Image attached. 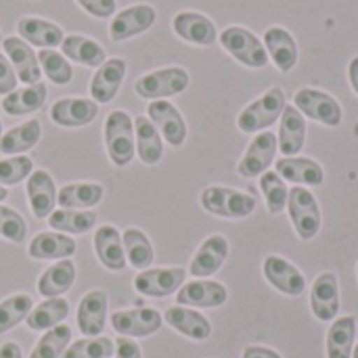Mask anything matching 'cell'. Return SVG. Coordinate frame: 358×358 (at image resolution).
<instances>
[{
  "label": "cell",
  "mask_w": 358,
  "mask_h": 358,
  "mask_svg": "<svg viewBox=\"0 0 358 358\" xmlns=\"http://www.w3.org/2000/svg\"><path fill=\"white\" fill-rule=\"evenodd\" d=\"M0 358H23L19 344H15V342H4V344L0 346Z\"/></svg>",
  "instance_id": "cell-51"
},
{
  "label": "cell",
  "mask_w": 358,
  "mask_h": 358,
  "mask_svg": "<svg viewBox=\"0 0 358 358\" xmlns=\"http://www.w3.org/2000/svg\"><path fill=\"white\" fill-rule=\"evenodd\" d=\"M164 323L193 342H206L212 336V323L201 313L189 306H170L164 313Z\"/></svg>",
  "instance_id": "cell-28"
},
{
  "label": "cell",
  "mask_w": 358,
  "mask_h": 358,
  "mask_svg": "<svg viewBox=\"0 0 358 358\" xmlns=\"http://www.w3.org/2000/svg\"><path fill=\"white\" fill-rule=\"evenodd\" d=\"M115 358H143L141 352V346L136 344V340L132 338H124L120 336L117 342H115Z\"/></svg>",
  "instance_id": "cell-49"
},
{
  "label": "cell",
  "mask_w": 358,
  "mask_h": 358,
  "mask_svg": "<svg viewBox=\"0 0 358 358\" xmlns=\"http://www.w3.org/2000/svg\"><path fill=\"white\" fill-rule=\"evenodd\" d=\"M357 340V317H338L327 331V358H352Z\"/></svg>",
  "instance_id": "cell-37"
},
{
  "label": "cell",
  "mask_w": 358,
  "mask_h": 358,
  "mask_svg": "<svg viewBox=\"0 0 358 358\" xmlns=\"http://www.w3.org/2000/svg\"><path fill=\"white\" fill-rule=\"evenodd\" d=\"M134 143L136 157L145 166H157L164 157V138L147 115L134 117Z\"/></svg>",
  "instance_id": "cell-33"
},
{
  "label": "cell",
  "mask_w": 358,
  "mask_h": 358,
  "mask_svg": "<svg viewBox=\"0 0 358 358\" xmlns=\"http://www.w3.org/2000/svg\"><path fill=\"white\" fill-rule=\"evenodd\" d=\"M348 80L358 96V57H352V61L348 63Z\"/></svg>",
  "instance_id": "cell-52"
},
{
  "label": "cell",
  "mask_w": 358,
  "mask_h": 358,
  "mask_svg": "<svg viewBox=\"0 0 358 358\" xmlns=\"http://www.w3.org/2000/svg\"><path fill=\"white\" fill-rule=\"evenodd\" d=\"M294 107L304 117H310L329 128L340 126L344 120V111H342V105L338 103V99L319 88H308V86L300 88L294 96Z\"/></svg>",
  "instance_id": "cell-7"
},
{
  "label": "cell",
  "mask_w": 358,
  "mask_h": 358,
  "mask_svg": "<svg viewBox=\"0 0 358 358\" xmlns=\"http://www.w3.org/2000/svg\"><path fill=\"white\" fill-rule=\"evenodd\" d=\"M17 73L10 65V61L6 59L4 52H0V96L10 94L17 88Z\"/></svg>",
  "instance_id": "cell-48"
},
{
  "label": "cell",
  "mask_w": 358,
  "mask_h": 358,
  "mask_svg": "<svg viewBox=\"0 0 358 358\" xmlns=\"http://www.w3.org/2000/svg\"><path fill=\"white\" fill-rule=\"evenodd\" d=\"M342 302H340V283H338V275L327 271L321 273L313 287H310V310L317 317V321L329 323L336 321L340 315Z\"/></svg>",
  "instance_id": "cell-16"
},
{
  "label": "cell",
  "mask_w": 358,
  "mask_h": 358,
  "mask_svg": "<svg viewBox=\"0 0 358 358\" xmlns=\"http://www.w3.org/2000/svg\"><path fill=\"white\" fill-rule=\"evenodd\" d=\"M218 42L237 63L250 69H262L268 65V52L262 40L248 27L229 25L218 34Z\"/></svg>",
  "instance_id": "cell-5"
},
{
  "label": "cell",
  "mask_w": 358,
  "mask_h": 358,
  "mask_svg": "<svg viewBox=\"0 0 358 358\" xmlns=\"http://www.w3.org/2000/svg\"><path fill=\"white\" fill-rule=\"evenodd\" d=\"M126 71H128V63L126 59L122 57H107V61L94 69L92 78H90V84H88V90H90V99L99 105H107L111 103L122 84H124V78H126Z\"/></svg>",
  "instance_id": "cell-13"
},
{
  "label": "cell",
  "mask_w": 358,
  "mask_h": 358,
  "mask_svg": "<svg viewBox=\"0 0 358 358\" xmlns=\"http://www.w3.org/2000/svg\"><path fill=\"white\" fill-rule=\"evenodd\" d=\"M109 323L117 336L124 338H149L157 334L164 325V315L155 308H128V310H115L109 317Z\"/></svg>",
  "instance_id": "cell-9"
},
{
  "label": "cell",
  "mask_w": 358,
  "mask_h": 358,
  "mask_svg": "<svg viewBox=\"0 0 358 358\" xmlns=\"http://www.w3.org/2000/svg\"><path fill=\"white\" fill-rule=\"evenodd\" d=\"M306 117L294 107L285 105L281 117H279V134H277V145L279 151L285 157H296L306 143Z\"/></svg>",
  "instance_id": "cell-26"
},
{
  "label": "cell",
  "mask_w": 358,
  "mask_h": 358,
  "mask_svg": "<svg viewBox=\"0 0 358 358\" xmlns=\"http://www.w3.org/2000/svg\"><path fill=\"white\" fill-rule=\"evenodd\" d=\"M78 243L71 235H63L57 231H42L34 235L27 245V256L31 260H67L76 254Z\"/></svg>",
  "instance_id": "cell-27"
},
{
  "label": "cell",
  "mask_w": 358,
  "mask_h": 358,
  "mask_svg": "<svg viewBox=\"0 0 358 358\" xmlns=\"http://www.w3.org/2000/svg\"><path fill=\"white\" fill-rule=\"evenodd\" d=\"M92 245H94L96 260L107 271L120 273L126 268L128 260H126V252H124V243H122V233L113 224H101L94 231Z\"/></svg>",
  "instance_id": "cell-25"
},
{
  "label": "cell",
  "mask_w": 358,
  "mask_h": 358,
  "mask_svg": "<svg viewBox=\"0 0 358 358\" xmlns=\"http://www.w3.org/2000/svg\"><path fill=\"white\" fill-rule=\"evenodd\" d=\"M260 191H262V195L266 199V208L273 216L281 214L287 208L289 189H287L285 180L275 170H266L260 176Z\"/></svg>",
  "instance_id": "cell-43"
},
{
  "label": "cell",
  "mask_w": 358,
  "mask_h": 358,
  "mask_svg": "<svg viewBox=\"0 0 358 358\" xmlns=\"http://www.w3.org/2000/svg\"><path fill=\"white\" fill-rule=\"evenodd\" d=\"M185 279H187V271L180 266L145 268V271H138L132 285H134V292L145 298H168L185 285Z\"/></svg>",
  "instance_id": "cell-10"
},
{
  "label": "cell",
  "mask_w": 358,
  "mask_h": 358,
  "mask_svg": "<svg viewBox=\"0 0 358 358\" xmlns=\"http://www.w3.org/2000/svg\"><path fill=\"white\" fill-rule=\"evenodd\" d=\"M25 193H27V206L34 218L46 220L57 210V185L50 172L46 170H34L29 178L25 180Z\"/></svg>",
  "instance_id": "cell-20"
},
{
  "label": "cell",
  "mask_w": 358,
  "mask_h": 358,
  "mask_svg": "<svg viewBox=\"0 0 358 358\" xmlns=\"http://www.w3.org/2000/svg\"><path fill=\"white\" fill-rule=\"evenodd\" d=\"M191 84V76L180 65H168L143 73L134 82V92L145 101H162L185 92Z\"/></svg>",
  "instance_id": "cell-3"
},
{
  "label": "cell",
  "mask_w": 358,
  "mask_h": 358,
  "mask_svg": "<svg viewBox=\"0 0 358 358\" xmlns=\"http://www.w3.org/2000/svg\"><path fill=\"white\" fill-rule=\"evenodd\" d=\"M103 138H105L107 157L115 168H126L132 164L136 155V143H134V120L128 111L113 109L105 117Z\"/></svg>",
  "instance_id": "cell-1"
},
{
  "label": "cell",
  "mask_w": 358,
  "mask_h": 358,
  "mask_svg": "<svg viewBox=\"0 0 358 358\" xmlns=\"http://www.w3.org/2000/svg\"><path fill=\"white\" fill-rule=\"evenodd\" d=\"M48 227L63 235H84L96 227V214L90 210H67L57 208L48 218Z\"/></svg>",
  "instance_id": "cell-38"
},
{
  "label": "cell",
  "mask_w": 358,
  "mask_h": 358,
  "mask_svg": "<svg viewBox=\"0 0 358 358\" xmlns=\"http://www.w3.org/2000/svg\"><path fill=\"white\" fill-rule=\"evenodd\" d=\"M0 42H2V31H0Z\"/></svg>",
  "instance_id": "cell-56"
},
{
  "label": "cell",
  "mask_w": 358,
  "mask_h": 358,
  "mask_svg": "<svg viewBox=\"0 0 358 358\" xmlns=\"http://www.w3.org/2000/svg\"><path fill=\"white\" fill-rule=\"evenodd\" d=\"M201 208L218 218L224 220H243L248 216H252L256 212V197L231 187H222V185H210L201 191L199 197Z\"/></svg>",
  "instance_id": "cell-2"
},
{
  "label": "cell",
  "mask_w": 358,
  "mask_h": 358,
  "mask_svg": "<svg viewBox=\"0 0 358 358\" xmlns=\"http://www.w3.org/2000/svg\"><path fill=\"white\" fill-rule=\"evenodd\" d=\"M279 151L277 145V134L275 132H260L254 136V141L248 145L243 157L237 164V174L243 178H258L262 176L275 162Z\"/></svg>",
  "instance_id": "cell-11"
},
{
  "label": "cell",
  "mask_w": 358,
  "mask_h": 358,
  "mask_svg": "<svg viewBox=\"0 0 358 358\" xmlns=\"http://www.w3.org/2000/svg\"><path fill=\"white\" fill-rule=\"evenodd\" d=\"M69 315V302L65 298H48L31 308L25 319L29 331H48L61 325Z\"/></svg>",
  "instance_id": "cell-36"
},
{
  "label": "cell",
  "mask_w": 358,
  "mask_h": 358,
  "mask_svg": "<svg viewBox=\"0 0 358 358\" xmlns=\"http://www.w3.org/2000/svg\"><path fill=\"white\" fill-rule=\"evenodd\" d=\"M99 103L86 96H61L50 105L48 117L61 128H82L96 120Z\"/></svg>",
  "instance_id": "cell-14"
},
{
  "label": "cell",
  "mask_w": 358,
  "mask_h": 358,
  "mask_svg": "<svg viewBox=\"0 0 358 358\" xmlns=\"http://www.w3.org/2000/svg\"><path fill=\"white\" fill-rule=\"evenodd\" d=\"M262 44L281 73H289L298 65V59H300L298 42L285 27L281 25L268 27L262 36Z\"/></svg>",
  "instance_id": "cell-24"
},
{
  "label": "cell",
  "mask_w": 358,
  "mask_h": 358,
  "mask_svg": "<svg viewBox=\"0 0 358 358\" xmlns=\"http://www.w3.org/2000/svg\"><path fill=\"white\" fill-rule=\"evenodd\" d=\"M172 31L193 46H212L218 40V29L214 21L197 10L176 13L172 17Z\"/></svg>",
  "instance_id": "cell-17"
},
{
  "label": "cell",
  "mask_w": 358,
  "mask_h": 358,
  "mask_svg": "<svg viewBox=\"0 0 358 358\" xmlns=\"http://www.w3.org/2000/svg\"><path fill=\"white\" fill-rule=\"evenodd\" d=\"M231 252L229 239L224 235H210L195 252V256L191 258L189 264V273L195 279H210L212 275H216L222 264L227 262Z\"/></svg>",
  "instance_id": "cell-21"
},
{
  "label": "cell",
  "mask_w": 358,
  "mask_h": 358,
  "mask_svg": "<svg viewBox=\"0 0 358 358\" xmlns=\"http://www.w3.org/2000/svg\"><path fill=\"white\" fill-rule=\"evenodd\" d=\"M287 105L285 92L281 86H273L268 88L262 96H258L256 101H252L237 117V128L243 134H258L264 132L266 128H271L283 113Z\"/></svg>",
  "instance_id": "cell-4"
},
{
  "label": "cell",
  "mask_w": 358,
  "mask_h": 358,
  "mask_svg": "<svg viewBox=\"0 0 358 358\" xmlns=\"http://www.w3.org/2000/svg\"><path fill=\"white\" fill-rule=\"evenodd\" d=\"M262 273H264V279L268 281V285H273L277 292H281L285 296L296 298L306 292V279L300 273V268L281 256H266V260L262 264Z\"/></svg>",
  "instance_id": "cell-22"
},
{
  "label": "cell",
  "mask_w": 358,
  "mask_h": 358,
  "mask_svg": "<svg viewBox=\"0 0 358 358\" xmlns=\"http://www.w3.org/2000/svg\"><path fill=\"white\" fill-rule=\"evenodd\" d=\"M34 308L29 294H13L0 302V336L15 329L19 323H25L27 315Z\"/></svg>",
  "instance_id": "cell-41"
},
{
  "label": "cell",
  "mask_w": 358,
  "mask_h": 358,
  "mask_svg": "<svg viewBox=\"0 0 358 358\" xmlns=\"http://www.w3.org/2000/svg\"><path fill=\"white\" fill-rule=\"evenodd\" d=\"M241 358H283L277 350L266 346H245Z\"/></svg>",
  "instance_id": "cell-50"
},
{
  "label": "cell",
  "mask_w": 358,
  "mask_h": 358,
  "mask_svg": "<svg viewBox=\"0 0 358 358\" xmlns=\"http://www.w3.org/2000/svg\"><path fill=\"white\" fill-rule=\"evenodd\" d=\"M42 138V124L31 117L19 126H13L0 136V153L2 155H25L34 149Z\"/></svg>",
  "instance_id": "cell-34"
},
{
  "label": "cell",
  "mask_w": 358,
  "mask_h": 358,
  "mask_svg": "<svg viewBox=\"0 0 358 358\" xmlns=\"http://www.w3.org/2000/svg\"><path fill=\"white\" fill-rule=\"evenodd\" d=\"M285 182L292 185H308V187H321L325 182V170L319 162L310 157H281L277 162L275 170Z\"/></svg>",
  "instance_id": "cell-30"
},
{
  "label": "cell",
  "mask_w": 358,
  "mask_h": 358,
  "mask_svg": "<svg viewBox=\"0 0 358 358\" xmlns=\"http://www.w3.org/2000/svg\"><path fill=\"white\" fill-rule=\"evenodd\" d=\"M4 132H2V120H0V136H2Z\"/></svg>",
  "instance_id": "cell-55"
},
{
  "label": "cell",
  "mask_w": 358,
  "mask_h": 358,
  "mask_svg": "<svg viewBox=\"0 0 358 358\" xmlns=\"http://www.w3.org/2000/svg\"><path fill=\"white\" fill-rule=\"evenodd\" d=\"M122 243H124L126 260L132 268H136V271L151 268V264L155 260V250L145 231H141L136 227L126 229L122 233Z\"/></svg>",
  "instance_id": "cell-39"
},
{
  "label": "cell",
  "mask_w": 358,
  "mask_h": 358,
  "mask_svg": "<svg viewBox=\"0 0 358 358\" xmlns=\"http://www.w3.org/2000/svg\"><path fill=\"white\" fill-rule=\"evenodd\" d=\"M157 21L155 6L147 2H138L132 6H126L117 10L109 21V38L113 42H126L132 40L145 31H149Z\"/></svg>",
  "instance_id": "cell-8"
},
{
  "label": "cell",
  "mask_w": 358,
  "mask_h": 358,
  "mask_svg": "<svg viewBox=\"0 0 358 358\" xmlns=\"http://www.w3.org/2000/svg\"><path fill=\"white\" fill-rule=\"evenodd\" d=\"M2 52L10 61V65L17 73V80L21 84H38L42 80L38 52L25 40H21L19 36L2 38Z\"/></svg>",
  "instance_id": "cell-18"
},
{
  "label": "cell",
  "mask_w": 358,
  "mask_h": 358,
  "mask_svg": "<svg viewBox=\"0 0 358 358\" xmlns=\"http://www.w3.org/2000/svg\"><path fill=\"white\" fill-rule=\"evenodd\" d=\"M229 300V289L210 279H195L185 281V285L176 292V304L189 308H220Z\"/></svg>",
  "instance_id": "cell-15"
},
{
  "label": "cell",
  "mask_w": 358,
  "mask_h": 358,
  "mask_svg": "<svg viewBox=\"0 0 358 358\" xmlns=\"http://www.w3.org/2000/svg\"><path fill=\"white\" fill-rule=\"evenodd\" d=\"M46 94H48V88L42 82L23 84V86L15 88L10 94L2 96V111L6 115H10V117L36 113V111H40L44 107Z\"/></svg>",
  "instance_id": "cell-31"
},
{
  "label": "cell",
  "mask_w": 358,
  "mask_h": 358,
  "mask_svg": "<svg viewBox=\"0 0 358 358\" xmlns=\"http://www.w3.org/2000/svg\"><path fill=\"white\" fill-rule=\"evenodd\" d=\"M107 313H109V296L103 289H90L84 294V298L78 304L76 321L78 329L84 338H96L103 336V329L107 325Z\"/></svg>",
  "instance_id": "cell-19"
},
{
  "label": "cell",
  "mask_w": 358,
  "mask_h": 358,
  "mask_svg": "<svg viewBox=\"0 0 358 358\" xmlns=\"http://www.w3.org/2000/svg\"><path fill=\"white\" fill-rule=\"evenodd\" d=\"M17 36L36 48H57L61 46L65 31L55 21L36 15H23L17 19Z\"/></svg>",
  "instance_id": "cell-23"
},
{
  "label": "cell",
  "mask_w": 358,
  "mask_h": 358,
  "mask_svg": "<svg viewBox=\"0 0 358 358\" xmlns=\"http://www.w3.org/2000/svg\"><path fill=\"white\" fill-rule=\"evenodd\" d=\"M0 237L10 243H23L27 237L25 218L17 210L8 208L4 203H0Z\"/></svg>",
  "instance_id": "cell-46"
},
{
  "label": "cell",
  "mask_w": 358,
  "mask_h": 358,
  "mask_svg": "<svg viewBox=\"0 0 358 358\" xmlns=\"http://www.w3.org/2000/svg\"><path fill=\"white\" fill-rule=\"evenodd\" d=\"M352 358H358V344H355V350H352Z\"/></svg>",
  "instance_id": "cell-54"
},
{
  "label": "cell",
  "mask_w": 358,
  "mask_h": 358,
  "mask_svg": "<svg viewBox=\"0 0 358 358\" xmlns=\"http://www.w3.org/2000/svg\"><path fill=\"white\" fill-rule=\"evenodd\" d=\"M38 63H40L42 76H46L50 80V84H55V86H67L73 80L71 61L57 48L38 50Z\"/></svg>",
  "instance_id": "cell-40"
},
{
  "label": "cell",
  "mask_w": 358,
  "mask_h": 358,
  "mask_svg": "<svg viewBox=\"0 0 358 358\" xmlns=\"http://www.w3.org/2000/svg\"><path fill=\"white\" fill-rule=\"evenodd\" d=\"M69 342H71V327L61 323V325L44 331V336L34 346L29 358H63Z\"/></svg>",
  "instance_id": "cell-42"
},
{
  "label": "cell",
  "mask_w": 358,
  "mask_h": 358,
  "mask_svg": "<svg viewBox=\"0 0 358 358\" xmlns=\"http://www.w3.org/2000/svg\"><path fill=\"white\" fill-rule=\"evenodd\" d=\"M76 264L71 258L67 260H57L55 264H50L40 277H38V294L48 300V298H61L63 294H67L73 283H76Z\"/></svg>",
  "instance_id": "cell-32"
},
{
  "label": "cell",
  "mask_w": 358,
  "mask_h": 358,
  "mask_svg": "<svg viewBox=\"0 0 358 358\" xmlns=\"http://www.w3.org/2000/svg\"><path fill=\"white\" fill-rule=\"evenodd\" d=\"M357 275H358V264H357Z\"/></svg>",
  "instance_id": "cell-57"
},
{
  "label": "cell",
  "mask_w": 358,
  "mask_h": 358,
  "mask_svg": "<svg viewBox=\"0 0 358 358\" xmlns=\"http://www.w3.org/2000/svg\"><path fill=\"white\" fill-rule=\"evenodd\" d=\"M6 197H8V189L0 185V203H2V201H4Z\"/></svg>",
  "instance_id": "cell-53"
},
{
  "label": "cell",
  "mask_w": 358,
  "mask_h": 358,
  "mask_svg": "<svg viewBox=\"0 0 358 358\" xmlns=\"http://www.w3.org/2000/svg\"><path fill=\"white\" fill-rule=\"evenodd\" d=\"M145 115L151 120V124L157 128V132L162 134V138L168 145L180 147L187 141V134H189L187 122H185L182 113L178 111V107L174 103H170L168 99L149 101Z\"/></svg>",
  "instance_id": "cell-12"
},
{
  "label": "cell",
  "mask_w": 358,
  "mask_h": 358,
  "mask_svg": "<svg viewBox=\"0 0 358 358\" xmlns=\"http://www.w3.org/2000/svg\"><path fill=\"white\" fill-rule=\"evenodd\" d=\"M61 52L71 61V63H78V65H84V67H101L105 61H107V50L105 46L90 38V36H84V34H67L61 42Z\"/></svg>",
  "instance_id": "cell-29"
},
{
  "label": "cell",
  "mask_w": 358,
  "mask_h": 358,
  "mask_svg": "<svg viewBox=\"0 0 358 358\" xmlns=\"http://www.w3.org/2000/svg\"><path fill=\"white\" fill-rule=\"evenodd\" d=\"M34 172V159L29 155H6L0 159V185L13 187L25 182Z\"/></svg>",
  "instance_id": "cell-45"
},
{
  "label": "cell",
  "mask_w": 358,
  "mask_h": 358,
  "mask_svg": "<svg viewBox=\"0 0 358 358\" xmlns=\"http://www.w3.org/2000/svg\"><path fill=\"white\" fill-rule=\"evenodd\" d=\"M76 4L94 19H111L117 13L115 0H76Z\"/></svg>",
  "instance_id": "cell-47"
},
{
  "label": "cell",
  "mask_w": 358,
  "mask_h": 358,
  "mask_svg": "<svg viewBox=\"0 0 358 358\" xmlns=\"http://www.w3.org/2000/svg\"><path fill=\"white\" fill-rule=\"evenodd\" d=\"M115 355V342L96 336V338H82L67 346L63 358H111Z\"/></svg>",
  "instance_id": "cell-44"
},
{
  "label": "cell",
  "mask_w": 358,
  "mask_h": 358,
  "mask_svg": "<svg viewBox=\"0 0 358 358\" xmlns=\"http://www.w3.org/2000/svg\"><path fill=\"white\" fill-rule=\"evenodd\" d=\"M287 210H289V218H292V224H294L298 237L302 241H313L321 231L323 218H321L319 201L310 193V189L294 187L289 191Z\"/></svg>",
  "instance_id": "cell-6"
},
{
  "label": "cell",
  "mask_w": 358,
  "mask_h": 358,
  "mask_svg": "<svg viewBox=\"0 0 358 358\" xmlns=\"http://www.w3.org/2000/svg\"><path fill=\"white\" fill-rule=\"evenodd\" d=\"M105 197V189L99 182H69L59 189L57 206L67 210H90Z\"/></svg>",
  "instance_id": "cell-35"
}]
</instances>
